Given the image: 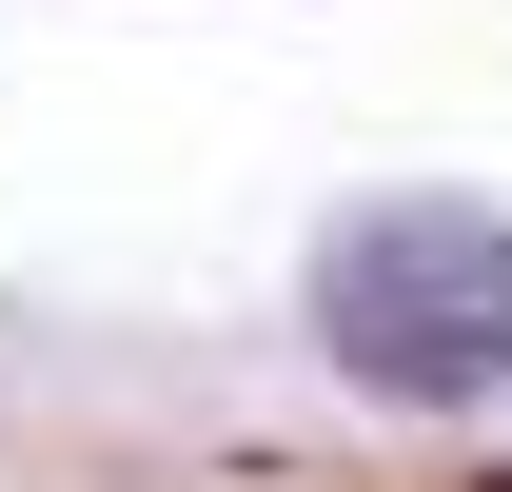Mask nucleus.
I'll return each instance as SVG.
<instances>
[{
    "mask_svg": "<svg viewBox=\"0 0 512 492\" xmlns=\"http://www.w3.org/2000/svg\"><path fill=\"white\" fill-rule=\"evenodd\" d=\"M316 335L375 394H493L512 374V217L493 197H375L316 237Z\"/></svg>",
    "mask_w": 512,
    "mask_h": 492,
    "instance_id": "f257e3e1",
    "label": "nucleus"
}]
</instances>
